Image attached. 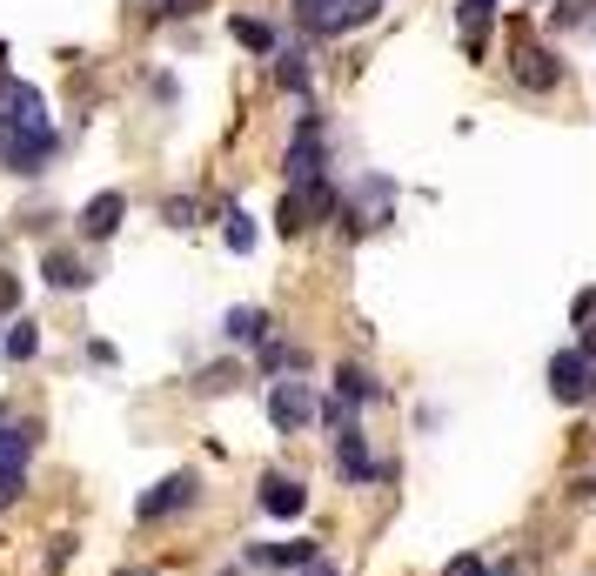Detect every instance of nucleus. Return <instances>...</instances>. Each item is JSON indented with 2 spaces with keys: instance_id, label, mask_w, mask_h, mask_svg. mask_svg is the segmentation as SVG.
<instances>
[{
  "instance_id": "nucleus-3",
  "label": "nucleus",
  "mask_w": 596,
  "mask_h": 576,
  "mask_svg": "<svg viewBox=\"0 0 596 576\" xmlns=\"http://www.w3.org/2000/svg\"><path fill=\"white\" fill-rule=\"evenodd\" d=\"M34 449H41V422H8V409H0V483H27V463Z\"/></svg>"
},
{
  "instance_id": "nucleus-26",
  "label": "nucleus",
  "mask_w": 596,
  "mask_h": 576,
  "mask_svg": "<svg viewBox=\"0 0 596 576\" xmlns=\"http://www.w3.org/2000/svg\"><path fill=\"white\" fill-rule=\"evenodd\" d=\"M302 576H335V569H329L322 556H315V563H302Z\"/></svg>"
},
{
  "instance_id": "nucleus-8",
  "label": "nucleus",
  "mask_w": 596,
  "mask_h": 576,
  "mask_svg": "<svg viewBox=\"0 0 596 576\" xmlns=\"http://www.w3.org/2000/svg\"><path fill=\"white\" fill-rule=\"evenodd\" d=\"M549 396H556V402H583V396H589V356H583V349L549 356Z\"/></svg>"
},
{
  "instance_id": "nucleus-24",
  "label": "nucleus",
  "mask_w": 596,
  "mask_h": 576,
  "mask_svg": "<svg viewBox=\"0 0 596 576\" xmlns=\"http://www.w3.org/2000/svg\"><path fill=\"white\" fill-rule=\"evenodd\" d=\"M443 576H490V569H483V556H456Z\"/></svg>"
},
{
  "instance_id": "nucleus-12",
  "label": "nucleus",
  "mask_w": 596,
  "mask_h": 576,
  "mask_svg": "<svg viewBox=\"0 0 596 576\" xmlns=\"http://www.w3.org/2000/svg\"><path fill=\"white\" fill-rule=\"evenodd\" d=\"M262 510L268 516H302L308 510V489L295 476H262Z\"/></svg>"
},
{
  "instance_id": "nucleus-20",
  "label": "nucleus",
  "mask_w": 596,
  "mask_h": 576,
  "mask_svg": "<svg viewBox=\"0 0 596 576\" xmlns=\"http://www.w3.org/2000/svg\"><path fill=\"white\" fill-rule=\"evenodd\" d=\"M376 8H382V0H348V8H335L329 34H342V27H363V21H376Z\"/></svg>"
},
{
  "instance_id": "nucleus-11",
  "label": "nucleus",
  "mask_w": 596,
  "mask_h": 576,
  "mask_svg": "<svg viewBox=\"0 0 596 576\" xmlns=\"http://www.w3.org/2000/svg\"><path fill=\"white\" fill-rule=\"evenodd\" d=\"M122 215H128V202L107 188V195H94V202L81 208V235H88V242H107L114 228H122Z\"/></svg>"
},
{
  "instance_id": "nucleus-16",
  "label": "nucleus",
  "mask_w": 596,
  "mask_h": 576,
  "mask_svg": "<svg viewBox=\"0 0 596 576\" xmlns=\"http://www.w3.org/2000/svg\"><path fill=\"white\" fill-rule=\"evenodd\" d=\"M490 8H496V0H462V8H456V21L469 27V54H483V27H490Z\"/></svg>"
},
{
  "instance_id": "nucleus-18",
  "label": "nucleus",
  "mask_w": 596,
  "mask_h": 576,
  "mask_svg": "<svg viewBox=\"0 0 596 576\" xmlns=\"http://www.w3.org/2000/svg\"><path fill=\"white\" fill-rule=\"evenodd\" d=\"M41 356V335H34V322H14L8 329V362H34Z\"/></svg>"
},
{
  "instance_id": "nucleus-9",
  "label": "nucleus",
  "mask_w": 596,
  "mask_h": 576,
  "mask_svg": "<svg viewBox=\"0 0 596 576\" xmlns=\"http://www.w3.org/2000/svg\"><path fill=\"white\" fill-rule=\"evenodd\" d=\"M335 470H342L348 483H376V456H369V443H363V430H355V422L335 436Z\"/></svg>"
},
{
  "instance_id": "nucleus-7",
  "label": "nucleus",
  "mask_w": 596,
  "mask_h": 576,
  "mask_svg": "<svg viewBox=\"0 0 596 576\" xmlns=\"http://www.w3.org/2000/svg\"><path fill=\"white\" fill-rule=\"evenodd\" d=\"M302 181H322V121H315V114L289 141V188H302Z\"/></svg>"
},
{
  "instance_id": "nucleus-30",
  "label": "nucleus",
  "mask_w": 596,
  "mask_h": 576,
  "mask_svg": "<svg viewBox=\"0 0 596 576\" xmlns=\"http://www.w3.org/2000/svg\"><path fill=\"white\" fill-rule=\"evenodd\" d=\"M0 61H8V48H0Z\"/></svg>"
},
{
  "instance_id": "nucleus-17",
  "label": "nucleus",
  "mask_w": 596,
  "mask_h": 576,
  "mask_svg": "<svg viewBox=\"0 0 596 576\" xmlns=\"http://www.w3.org/2000/svg\"><path fill=\"white\" fill-rule=\"evenodd\" d=\"M234 41L255 48V54H275V27H268V21H249V14H234Z\"/></svg>"
},
{
  "instance_id": "nucleus-13",
  "label": "nucleus",
  "mask_w": 596,
  "mask_h": 576,
  "mask_svg": "<svg viewBox=\"0 0 596 576\" xmlns=\"http://www.w3.org/2000/svg\"><path fill=\"white\" fill-rule=\"evenodd\" d=\"M556 74H563V67H556L549 48H523V54H516V81H523V88H556Z\"/></svg>"
},
{
  "instance_id": "nucleus-21",
  "label": "nucleus",
  "mask_w": 596,
  "mask_h": 576,
  "mask_svg": "<svg viewBox=\"0 0 596 576\" xmlns=\"http://www.w3.org/2000/svg\"><path fill=\"white\" fill-rule=\"evenodd\" d=\"M228 248H234V255H249V248H255V221H249L242 208H228Z\"/></svg>"
},
{
  "instance_id": "nucleus-27",
  "label": "nucleus",
  "mask_w": 596,
  "mask_h": 576,
  "mask_svg": "<svg viewBox=\"0 0 596 576\" xmlns=\"http://www.w3.org/2000/svg\"><path fill=\"white\" fill-rule=\"evenodd\" d=\"M114 576H162V569H148V563H128V569H114Z\"/></svg>"
},
{
  "instance_id": "nucleus-22",
  "label": "nucleus",
  "mask_w": 596,
  "mask_h": 576,
  "mask_svg": "<svg viewBox=\"0 0 596 576\" xmlns=\"http://www.w3.org/2000/svg\"><path fill=\"white\" fill-rule=\"evenodd\" d=\"M295 21H302V27H322V34H329V21H335V0H295Z\"/></svg>"
},
{
  "instance_id": "nucleus-23",
  "label": "nucleus",
  "mask_w": 596,
  "mask_h": 576,
  "mask_svg": "<svg viewBox=\"0 0 596 576\" xmlns=\"http://www.w3.org/2000/svg\"><path fill=\"white\" fill-rule=\"evenodd\" d=\"M282 88H308V67H302V54H289V61H282Z\"/></svg>"
},
{
  "instance_id": "nucleus-29",
  "label": "nucleus",
  "mask_w": 596,
  "mask_h": 576,
  "mask_svg": "<svg viewBox=\"0 0 596 576\" xmlns=\"http://www.w3.org/2000/svg\"><path fill=\"white\" fill-rule=\"evenodd\" d=\"M168 14H194V0H168Z\"/></svg>"
},
{
  "instance_id": "nucleus-10",
  "label": "nucleus",
  "mask_w": 596,
  "mask_h": 576,
  "mask_svg": "<svg viewBox=\"0 0 596 576\" xmlns=\"http://www.w3.org/2000/svg\"><path fill=\"white\" fill-rule=\"evenodd\" d=\"M249 563L255 569H302V563H315V543H302V536H289V543H249Z\"/></svg>"
},
{
  "instance_id": "nucleus-31",
  "label": "nucleus",
  "mask_w": 596,
  "mask_h": 576,
  "mask_svg": "<svg viewBox=\"0 0 596 576\" xmlns=\"http://www.w3.org/2000/svg\"><path fill=\"white\" fill-rule=\"evenodd\" d=\"M589 496H596V483H589Z\"/></svg>"
},
{
  "instance_id": "nucleus-4",
  "label": "nucleus",
  "mask_w": 596,
  "mask_h": 576,
  "mask_svg": "<svg viewBox=\"0 0 596 576\" xmlns=\"http://www.w3.org/2000/svg\"><path fill=\"white\" fill-rule=\"evenodd\" d=\"M27 128H54L41 88H27V81H0V135H27Z\"/></svg>"
},
{
  "instance_id": "nucleus-2",
  "label": "nucleus",
  "mask_w": 596,
  "mask_h": 576,
  "mask_svg": "<svg viewBox=\"0 0 596 576\" xmlns=\"http://www.w3.org/2000/svg\"><path fill=\"white\" fill-rule=\"evenodd\" d=\"M194 496H202V476L194 470H175V476H162L141 503H135V516L141 523H162V516H181V510H194Z\"/></svg>"
},
{
  "instance_id": "nucleus-1",
  "label": "nucleus",
  "mask_w": 596,
  "mask_h": 576,
  "mask_svg": "<svg viewBox=\"0 0 596 576\" xmlns=\"http://www.w3.org/2000/svg\"><path fill=\"white\" fill-rule=\"evenodd\" d=\"M329 208H335V188L329 181H302V188L282 195V208H275V228H282V235H302V228H315Z\"/></svg>"
},
{
  "instance_id": "nucleus-25",
  "label": "nucleus",
  "mask_w": 596,
  "mask_h": 576,
  "mask_svg": "<svg viewBox=\"0 0 596 576\" xmlns=\"http://www.w3.org/2000/svg\"><path fill=\"white\" fill-rule=\"evenodd\" d=\"M168 221L175 228H194V202H168Z\"/></svg>"
},
{
  "instance_id": "nucleus-19",
  "label": "nucleus",
  "mask_w": 596,
  "mask_h": 576,
  "mask_svg": "<svg viewBox=\"0 0 596 576\" xmlns=\"http://www.w3.org/2000/svg\"><path fill=\"white\" fill-rule=\"evenodd\" d=\"M335 382H342V396H335V402H348V409H355V402H369V396H376V382H369V375H363V369H342V375H335Z\"/></svg>"
},
{
  "instance_id": "nucleus-6",
  "label": "nucleus",
  "mask_w": 596,
  "mask_h": 576,
  "mask_svg": "<svg viewBox=\"0 0 596 576\" xmlns=\"http://www.w3.org/2000/svg\"><path fill=\"white\" fill-rule=\"evenodd\" d=\"M54 155V128H27V135H0V168L14 175H41Z\"/></svg>"
},
{
  "instance_id": "nucleus-14",
  "label": "nucleus",
  "mask_w": 596,
  "mask_h": 576,
  "mask_svg": "<svg viewBox=\"0 0 596 576\" xmlns=\"http://www.w3.org/2000/svg\"><path fill=\"white\" fill-rule=\"evenodd\" d=\"M41 276H48V289H67V295L94 282V276H88V268H81V261H74V255H61V248H48V255H41Z\"/></svg>"
},
{
  "instance_id": "nucleus-28",
  "label": "nucleus",
  "mask_w": 596,
  "mask_h": 576,
  "mask_svg": "<svg viewBox=\"0 0 596 576\" xmlns=\"http://www.w3.org/2000/svg\"><path fill=\"white\" fill-rule=\"evenodd\" d=\"M14 496H21V483H0V510H8V503H14Z\"/></svg>"
},
{
  "instance_id": "nucleus-15",
  "label": "nucleus",
  "mask_w": 596,
  "mask_h": 576,
  "mask_svg": "<svg viewBox=\"0 0 596 576\" xmlns=\"http://www.w3.org/2000/svg\"><path fill=\"white\" fill-rule=\"evenodd\" d=\"M228 342H268V316L262 309H228Z\"/></svg>"
},
{
  "instance_id": "nucleus-5",
  "label": "nucleus",
  "mask_w": 596,
  "mask_h": 576,
  "mask_svg": "<svg viewBox=\"0 0 596 576\" xmlns=\"http://www.w3.org/2000/svg\"><path fill=\"white\" fill-rule=\"evenodd\" d=\"M315 409H322V402H315V389H308V382H275V389H268V422H275L282 436L308 430V422H315Z\"/></svg>"
}]
</instances>
